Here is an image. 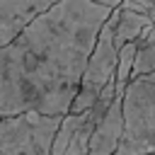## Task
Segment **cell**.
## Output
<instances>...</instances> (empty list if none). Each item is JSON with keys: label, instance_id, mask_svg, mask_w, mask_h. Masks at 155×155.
<instances>
[{"label": "cell", "instance_id": "cell-5", "mask_svg": "<svg viewBox=\"0 0 155 155\" xmlns=\"http://www.w3.org/2000/svg\"><path fill=\"white\" fill-rule=\"evenodd\" d=\"M124 92H126V87L116 85V94H114L109 109L104 111V116L99 119V124L92 131L90 155H114V150L119 148V140L124 136Z\"/></svg>", "mask_w": 155, "mask_h": 155}, {"label": "cell", "instance_id": "cell-8", "mask_svg": "<svg viewBox=\"0 0 155 155\" xmlns=\"http://www.w3.org/2000/svg\"><path fill=\"white\" fill-rule=\"evenodd\" d=\"M148 73H155V19H153L150 31L143 39H138L131 78H140V75H148Z\"/></svg>", "mask_w": 155, "mask_h": 155}, {"label": "cell", "instance_id": "cell-12", "mask_svg": "<svg viewBox=\"0 0 155 155\" xmlns=\"http://www.w3.org/2000/svg\"><path fill=\"white\" fill-rule=\"evenodd\" d=\"M150 155H155V153H150Z\"/></svg>", "mask_w": 155, "mask_h": 155}, {"label": "cell", "instance_id": "cell-1", "mask_svg": "<svg viewBox=\"0 0 155 155\" xmlns=\"http://www.w3.org/2000/svg\"><path fill=\"white\" fill-rule=\"evenodd\" d=\"M109 15L97 0H58L0 46V119L65 116Z\"/></svg>", "mask_w": 155, "mask_h": 155}, {"label": "cell", "instance_id": "cell-3", "mask_svg": "<svg viewBox=\"0 0 155 155\" xmlns=\"http://www.w3.org/2000/svg\"><path fill=\"white\" fill-rule=\"evenodd\" d=\"M63 116L24 111L0 119V153L2 155H51L56 131Z\"/></svg>", "mask_w": 155, "mask_h": 155}, {"label": "cell", "instance_id": "cell-11", "mask_svg": "<svg viewBox=\"0 0 155 155\" xmlns=\"http://www.w3.org/2000/svg\"><path fill=\"white\" fill-rule=\"evenodd\" d=\"M148 2H153V5H155V0H148Z\"/></svg>", "mask_w": 155, "mask_h": 155}, {"label": "cell", "instance_id": "cell-4", "mask_svg": "<svg viewBox=\"0 0 155 155\" xmlns=\"http://www.w3.org/2000/svg\"><path fill=\"white\" fill-rule=\"evenodd\" d=\"M116 63H119V48L114 44V10H111L109 19L99 29L97 44H94L92 56H90V61L85 65L78 94H75V99L70 104V114H82L90 107H94V102L99 99V94L104 92V87L114 80Z\"/></svg>", "mask_w": 155, "mask_h": 155}, {"label": "cell", "instance_id": "cell-9", "mask_svg": "<svg viewBox=\"0 0 155 155\" xmlns=\"http://www.w3.org/2000/svg\"><path fill=\"white\" fill-rule=\"evenodd\" d=\"M97 2H102V5H107V7H111V10L121 7V0H97Z\"/></svg>", "mask_w": 155, "mask_h": 155}, {"label": "cell", "instance_id": "cell-13", "mask_svg": "<svg viewBox=\"0 0 155 155\" xmlns=\"http://www.w3.org/2000/svg\"><path fill=\"white\" fill-rule=\"evenodd\" d=\"M0 155H2V153H0Z\"/></svg>", "mask_w": 155, "mask_h": 155}, {"label": "cell", "instance_id": "cell-2", "mask_svg": "<svg viewBox=\"0 0 155 155\" xmlns=\"http://www.w3.org/2000/svg\"><path fill=\"white\" fill-rule=\"evenodd\" d=\"M155 153V82L131 78L124 92V136L114 155Z\"/></svg>", "mask_w": 155, "mask_h": 155}, {"label": "cell", "instance_id": "cell-6", "mask_svg": "<svg viewBox=\"0 0 155 155\" xmlns=\"http://www.w3.org/2000/svg\"><path fill=\"white\" fill-rule=\"evenodd\" d=\"M58 0H0V46L12 41L34 17Z\"/></svg>", "mask_w": 155, "mask_h": 155}, {"label": "cell", "instance_id": "cell-10", "mask_svg": "<svg viewBox=\"0 0 155 155\" xmlns=\"http://www.w3.org/2000/svg\"><path fill=\"white\" fill-rule=\"evenodd\" d=\"M145 78H148V80H153V82H155V73H148V75H145Z\"/></svg>", "mask_w": 155, "mask_h": 155}, {"label": "cell", "instance_id": "cell-7", "mask_svg": "<svg viewBox=\"0 0 155 155\" xmlns=\"http://www.w3.org/2000/svg\"><path fill=\"white\" fill-rule=\"evenodd\" d=\"M153 27V19L148 15L126 10V7H116L114 10V44L116 48L143 39Z\"/></svg>", "mask_w": 155, "mask_h": 155}]
</instances>
